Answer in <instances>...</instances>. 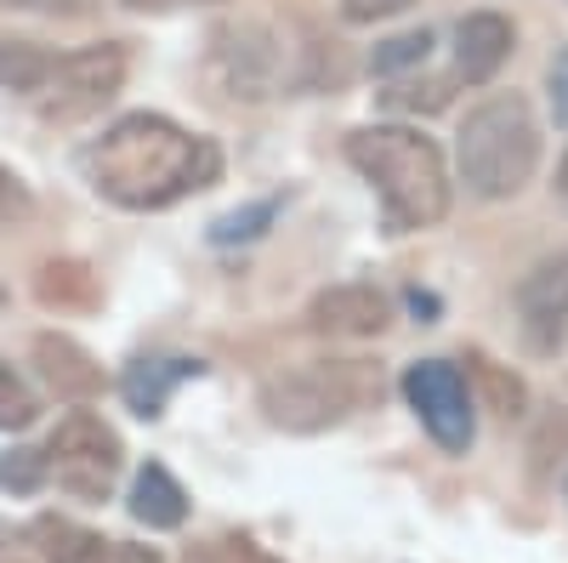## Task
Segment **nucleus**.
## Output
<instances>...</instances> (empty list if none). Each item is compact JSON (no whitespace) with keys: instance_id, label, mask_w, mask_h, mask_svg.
I'll use <instances>...</instances> for the list:
<instances>
[{"instance_id":"obj_9","label":"nucleus","mask_w":568,"mask_h":563,"mask_svg":"<svg viewBox=\"0 0 568 563\" xmlns=\"http://www.w3.org/2000/svg\"><path fill=\"white\" fill-rule=\"evenodd\" d=\"M517 324H524V342L535 353H557L562 324H568V257H551L535 273H524V285H517Z\"/></svg>"},{"instance_id":"obj_30","label":"nucleus","mask_w":568,"mask_h":563,"mask_svg":"<svg viewBox=\"0 0 568 563\" xmlns=\"http://www.w3.org/2000/svg\"><path fill=\"white\" fill-rule=\"evenodd\" d=\"M557 194L568 200V154H562V165H557Z\"/></svg>"},{"instance_id":"obj_32","label":"nucleus","mask_w":568,"mask_h":563,"mask_svg":"<svg viewBox=\"0 0 568 563\" xmlns=\"http://www.w3.org/2000/svg\"><path fill=\"white\" fill-rule=\"evenodd\" d=\"M562 495H568V484H562Z\"/></svg>"},{"instance_id":"obj_10","label":"nucleus","mask_w":568,"mask_h":563,"mask_svg":"<svg viewBox=\"0 0 568 563\" xmlns=\"http://www.w3.org/2000/svg\"><path fill=\"white\" fill-rule=\"evenodd\" d=\"M307 319H313V331H318V336L364 342V336H382V331H387L393 302L375 291V285H329V291L313 296Z\"/></svg>"},{"instance_id":"obj_26","label":"nucleus","mask_w":568,"mask_h":563,"mask_svg":"<svg viewBox=\"0 0 568 563\" xmlns=\"http://www.w3.org/2000/svg\"><path fill=\"white\" fill-rule=\"evenodd\" d=\"M409 7H415V0H342L347 23H382V18H398Z\"/></svg>"},{"instance_id":"obj_21","label":"nucleus","mask_w":568,"mask_h":563,"mask_svg":"<svg viewBox=\"0 0 568 563\" xmlns=\"http://www.w3.org/2000/svg\"><path fill=\"white\" fill-rule=\"evenodd\" d=\"M471 370H478V382H484V393H489V404L511 421V415H524V404H529V393H524V382L517 375H506L500 364H489V359H471Z\"/></svg>"},{"instance_id":"obj_18","label":"nucleus","mask_w":568,"mask_h":563,"mask_svg":"<svg viewBox=\"0 0 568 563\" xmlns=\"http://www.w3.org/2000/svg\"><path fill=\"white\" fill-rule=\"evenodd\" d=\"M34 291H40V302H58V308L91 302V273L80 262H45L40 279H34Z\"/></svg>"},{"instance_id":"obj_25","label":"nucleus","mask_w":568,"mask_h":563,"mask_svg":"<svg viewBox=\"0 0 568 563\" xmlns=\"http://www.w3.org/2000/svg\"><path fill=\"white\" fill-rule=\"evenodd\" d=\"M546 91H551V120L568 131V46L551 58V69H546Z\"/></svg>"},{"instance_id":"obj_2","label":"nucleus","mask_w":568,"mask_h":563,"mask_svg":"<svg viewBox=\"0 0 568 563\" xmlns=\"http://www.w3.org/2000/svg\"><path fill=\"white\" fill-rule=\"evenodd\" d=\"M347 160L375 188L393 233L433 228L449 217V165L444 149L415 125H358L347 137Z\"/></svg>"},{"instance_id":"obj_29","label":"nucleus","mask_w":568,"mask_h":563,"mask_svg":"<svg viewBox=\"0 0 568 563\" xmlns=\"http://www.w3.org/2000/svg\"><path fill=\"white\" fill-rule=\"evenodd\" d=\"M0 7H45L52 12V7H69V0H0Z\"/></svg>"},{"instance_id":"obj_13","label":"nucleus","mask_w":568,"mask_h":563,"mask_svg":"<svg viewBox=\"0 0 568 563\" xmlns=\"http://www.w3.org/2000/svg\"><path fill=\"white\" fill-rule=\"evenodd\" d=\"M131 519L149 524V530H176L187 519V495H182V484L165 473L160 461H149L136 473V484H131Z\"/></svg>"},{"instance_id":"obj_24","label":"nucleus","mask_w":568,"mask_h":563,"mask_svg":"<svg viewBox=\"0 0 568 563\" xmlns=\"http://www.w3.org/2000/svg\"><path fill=\"white\" fill-rule=\"evenodd\" d=\"M205 563H278L273 552H262L256 541H245V535H222L211 552H205Z\"/></svg>"},{"instance_id":"obj_1","label":"nucleus","mask_w":568,"mask_h":563,"mask_svg":"<svg viewBox=\"0 0 568 563\" xmlns=\"http://www.w3.org/2000/svg\"><path fill=\"white\" fill-rule=\"evenodd\" d=\"M91 188L125 211H165L182 194H200L222 177L211 137H187L165 114H125L80 154Z\"/></svg>"},{"instance_id":"obj_22","label":"nucleus","mask_w":568,"mask_h":563,"mask_svg":"<svg viewBox=\"0 0 568 563\" xmlns=\"http://www.w3.org/2000/svg\"><path fill=\"white\" fill-rule=\"evenodd\" d=\"M387 109H404V114H438L449 103V80H404L393 91H382Z\"/></svg>"},{"instance_id":"obj_14","label":"nucleus","mask_w":568,"mask_h":563,"mask_svg":"<svg viewBox=\"0 0 568 563\" xmlns=\"http://www.w3.org/2000/svg\"><path fill=\"white\" fill-rule=\"evenodd\" d=\"M182 375H200V364H194V359H136V364L125 370L120 393H125V404H131L136 415H160Z\"/></svg>"},{"instance_id":"obj_11","label":"nucleus","mask_w":568,"mask_h":563,"mask_svg":"<svg viewBox=\"0 0 568 563\" xmlns=\"http://www.w3.org/2000/svg\"><path fill=\"white\" fill-rule=\"evenodd\" d=\"M511 46H517L511 18H500V12H466L455 23V74L466 86H489L500 74V63L511 58Z\"/></svg>"},{"instance_id":"obj_19","label":"nucleus","mask_w":568,"mask_h":563,"mask_svg":"<svg viewBox=\"0 0 568 563\" xmlns=\"http://www.w3.org/2000/svg\"><path fill=\"white\" fill-rule=\"evenodd\" d=\"M45 479H52V461H45V450H7V455H0V490L34 495Z\"/></svg>"},{"instance_id":"obj_4","label":"nucleus","mask_w":568,"mask_h":563,"mask_svg":"<svg viewBox=\"0 0 568 563\" xmlns=\"http://www.w3.org/2000/svg\"><path fill=\"white\" fill-rule=\"evenodd\" d=\"M364 399H369V375L358 359H318L262 382V410L284 433H324L347 421Z\"/></svg>"},{"instance_id":"obj_27","label":"nucleus","mask_w":568,"mask_h":563,"mask_svg":"<svg viewBox=\"0 0 568 563\" xmlns=\"http://www.w3.org/2000/svg\"><path fill=\"white\" fill-rule=\"evenodd\" d=\"M23 211H29V188L7 165H0V222H18Z\"/></svg>"},{"instance_id":"obj_8","label":"nucleus","mask_w":568,"mask_h":563,"mask_svg":"<svg viewBox=\"0 0 568 563\" xmlns=\"http://www.w3.org/2000/svg\"><path fill=\"white\" fill-rule=\"evenodd\" d=\"M216 74L233 98H267L278 80V46L262 23H227L216 29Z\"/></svg>"},{"instance_id":"obj_33","label":"nucleus","mask_w":568,"mask_h":563,"mask_svg":"<svg viewBox=\"0 0 568 563\" xmlns=\"http://www.w3.org/2000/svg\"><path fill=\"white\" fill-rule=\"evenodd\" d=\"M187 563H194V557H187Z\"/></svg>"},{"instance_id":"obj_15","label":"nucleus","mask_w":568,"mask_h":563,"mask_svg":"<svg viewBox=\"0 0 568 563\" xmlns=\"http://www.w3.org/2000/svg\"><path fill=\"white\" fill-rule=\"evenodd\" d=\"M34 541L52 563H120V541H103V535H91L80 524H63V519H40Z\"/></svg>"},{"instance_id":"obj_7","label":"nucleus","mask_w":568,"mask_h":563,"mask_svg":"<svg viewBox=\"0 0 568 563\" xmlns=\"http://www.w3.org/2000/svg\"><path fill=\"white\" fill-rule=\"evenodd\" d=\"M120 86H125V52L120 46H85V52L58 58L52 86L40 91V114L45 120H85V114H98Z\"/></svg>"},{"instance_id":"obj_23","label":"nucleus","mask_w":568,"mask_h":563,"mask_svg":"<svg viewBox=\"0 0 568 563\" xmlns=\"http://www.w3.org/2000/svg\"><path fill=\"white\" fill-rule=\"evenodd\" d=\"M273 217H278V200H262V205H251V211H233V217H222V222L211 228V240H216V245H233V240H256V233H262Z\"/></svg>"},{"instance_id":"obj_28","label":"nucleus","mask_w":568,"mask_h":563,"mask_svg":"<svg viewBox=\"0 0 568 563\" xmlns=\"http://www.w3.org/2000/svg\"><path fill=\"white\" fill-rule=\"evenodd\" d=\"M120 563H160L154 546H120Z\"/></svg>"},{"instance_id":"obj_31","label":"nucleus","mask_w":568,"mask_h":563,"mask_svg":"<svg viewBox=\"0 0 568 563\" xmlns=\"http://www.w3.org/2000/svg\"><path fill=\"white\" fill-rule=\"evenodd\" d=\"M131 7H171V0H131Z\"/></svg>"},{"instance_id":"obj_12","label":"nucleus","mask_w":568,"mask_h":563,"mask_svg":"<svg viewBox=\"0 0 568 563\" xmlns=\"http://www.w3.org/2000/svg\"><path fill=\"white\" fill-rule=\"evenodd\" d=\"M34 364H40V375H45V388H52L58 399H69V404H85V399L103 393L98 359H91L74 336H58V331L34 336Z\"/></svg>"},{"instance_id":"obj_16","label":"nucleus","mask_w":568,"mask_h":563,"mask_svg":"<svg viewBox=\"0 0 568 563\" xmlns=\"http://www.w3.org/2000/svg\"><path fill=\"white\" fill-rule=\"evenodd\" d=\"M52 69H58V58L40 52L34 40H7V34H0V86H7V91L40 98V91L52 86Z\"/></svg>"},{"instance_id":"obj_6","label":"nucleus","mask_w":568,"mask_h":563,"mask_svg":"<svg viewBox=\"0 0 568 563\" xmlns=\"http://www.w3.org/2000/svg\"><path fill=\"white\" fill-rule=\"evenodd\" d=\"M404 399L420 415V428L438 439V450L466 455L471 439H478V404H471L466 375L449 359H420L404 370Z\"/></svg>"},{"instance_id":"obj_5","label":"nucleus","mask_w":568,"mask_h":563,"mask_svg":"<svg viewBox=\"0 0 568 563\" xmlns=\"http://www.w3.org/2000/svg\"><path fill=\"white\" fill-rule=\"evenodd\" d=\"M45 461H52V479H58L63 495H74V501H109L120 466H125V444H120V433L109 428L103 415L69 410L52 428Z\"/></svg>"},{"instance_id":"obj_17","label":"nucleus","mask_w":568,"mask_h":563,"mask_svg":"<svg viewBox=\"0 0 568 563\" xmlns=\"http://www.w3.org/2000/svg\"><path fill=\"white\" fill-rule=\"evenodd\" d=\"M426 52H433V34L426 29H409V34H393L369 52V74H398V69H420Z\"/></svg>"},{"instance_id":"obj_20","label":"nucleus","mask_w":568,"mask_h":563,"mask_svg":"<svg viewBox=\"0 0 568 563\" xmlns=\"http://www.w3.org/2000/svg\"><path fill=\"white\" fill-rule=\"evenodd\" d=\"M40 415V399L29 393V382L18 370H7L0 364V428L7 433H18V428H29V421Z\"/></svg>"},{"instance_id":"obj_3","label":"nucleus","mask_w":568,"mask_h":563,"mask_svg":"<svg viewBox=\"0 0 568 563\" xmlns=\"http://www.w3.org/2000/svg\"><path fill=\"white\" fill-rule=\"evenodd\" d=\"M460 182L478 200H511L524 194L540 165V125L524 91H495L460 120Z\"/></svg>"}]
</instances>
